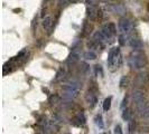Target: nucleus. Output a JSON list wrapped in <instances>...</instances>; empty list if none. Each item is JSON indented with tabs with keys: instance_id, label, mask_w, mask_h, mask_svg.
I'll return each mask as SVG.
<instances>
[{
	"instance_id": "0eeeda50",
	"label": "nucleus",
	"mask_w": 149,
	"mask_h": 134,
	"mask_svg": "<svg viewBox=\"0 0 149 134\" xmlns=\"http://www.w3.org/2000/svg\"><path fill=\"white\" fill-rule=\"evenodd\" d=\"M132 99L136 104H139L141 102H145L146 98H145V93L140 90V89H134L132 92Z\"/></svg>"
},
{
	"instance_id": "a878e982",
	"label": "nucleus",
	"mask_w": 149,
	"mask_h": 134,
	"mask_svg": "<svg viewBox=\"0 0 149 134\" xmlns=\"http://www.w3.org/2000/svg\"><path fill=\"white\" fill-rule=\"evenodd\" d=\"M134 121H132V119H130V121H129V131H130V132H132V131H134Z\"/></svg>"
},
{
	"instance_id": "f3484780",
	"label": "nucleus",
	"mask_w": 149,
	"mask_h": 134,
	"mask_svg": "<svg viewBox=\"0 0 149 134\" xmlns=\"http://www.w3.org/2000/svg\"><path fill=\"white\" fill-rule=\"evenodd\" d=\"M111 102H112L111 96L107 97L104 99V102H103V110H104V111H109V110H110V107H111Z\"/></svg>"
},
{
	"instance_id": "c756f323",
	"label": "nucleus",
	"mask_w": 149,
	"mask_h": 134,
	"mask_svg": "<svg viewBox=\"0 0 149 134\" xmlns=\"http://www.w3.org/2000/svg\"><path fill=\"white\" fill-rule=\"evenodd\" d=\"M101 134H107V133H101Z\"/></svg>"
},
{
	"instance_id": "412c9836",
	"label": "nucleus",
	"mask_w": 149,
	"mask_h": 134,
	"mask_svg": "<svg viewBox=\"0 0 149 134\" xmlns=\"http://www.w3.org/2000/svg\"><path fill=\"white\" fill-rule=\"evenodd\" d=\"M127 40H128V36L127 35H122V34H120L119 36V44L121 46H125V45L127 44Z\"/></svg>"
},
{
	"instance_id": "7ed1b4c3",
	"label": "nucleus",
	"mask_w": 149,
	"mask_h": 134,
	"mask_svg": "<svg viewBox=\"0 0 149 134\" xmlns=\"http://www.w3.org/2000/svg\"><path fill=\"white\" fill-rule=\"evenodd\" d=\"M80 94V85L79 83H68L63 86V95L66 98L73 99L76 98Z\"/></svg>"
},
{
	"instance_id": "6ab92c4d",
	"label": "nucleus",
	"mask_w": 149,
	"mask_h": 134,
	"mask_svg": "<svg viewBox=\"0 0 149 134\" xmlns=\"http://www.w3.org/2000/svg\"><path fill=\"white\" fill-rule=\"evenodd\" d=\"M79 0H61L60 1V5L61 7H67L70 5H73L75 2H77Z\"/></svg>"
},
{
	"instance_id": "20e7f679",
	"label": "nucleus",
	"mask_w": 149,
	"mask_h": 134,
	"mask_svg": "<svg viewBox=\"0 0 149 134\" xmlns=\"http://www.w3.org/2000/svg\"><path fill=\"white\" fill-rule=\"evenodd\" d=\"M118 29H119L120 34L128 36L134 31V25L130 21V19L122 17V18H120L119 22H118Z\"/></svg>"
},
{
	"instance_id": "4468645a",
	"label": "nucleus",
	"mask_w": 149,
	"mask_h": 134,
	"mask_svg": "<svg viewBox=\"0 0 149 134\" xmlns=\"http://www.w3.org/2000/svg\"><path fill=\"white\" fill-rule=\"evenodd\" d=\"M91 30H92V25L88 21H84V23H83V29H82L83 36L90 35V34H91Z\"/></svg>"
},
{
	"instance_id": "6e6552de",
	"label": "nucleus",
	"mask_w": 149,
	"mask_h": 134,
	"mask_svg": "<svg viewBox=\"0 0 149 134\" xmlns=\"http://www.w3.org/2000/svg\"><path fill=\"white\" fill-rule=\"evenodd\" d=\"M129 45H130V47L134 50H141L142 48H143V44H142V41L139 38H130Z\"/></svg>"
},
{
	"instance_id": "f03ea898",
	"label": "nucleus",
	"mask_w": 149,
	"mask_h": 134,
	"mask_svg": "<svg viewBox=\"0 0 149 134\" xmlns=\"http://www.w3.org/2000/svg\"><path fill=\"white\" fill-rule=\"evenodd\" d=\"M122 63V56L119 47H112L108 55V66L111 70L118 69Z\"/></svg>"
},
{
	"instance_id": "39448f33",
	"label": "nucleus",
	"mask_w": 149,
	"mask_h": 134,
	"mask_svg": "<svg viewBox=\"0 0 149 134\" xmlns=\"http://www.w3.org/2000/svg\"><path fill=\"white\" fill-rule=\"evenodd\" d=\"M109 11L114 14V15L118 16H125L126 15V8L123 5H120V3H112V5H109Z\"/></svg>"
},
{
	"instance_id": "c85d7f7f",
	"label": "nucleus",
	"mask_w": 149,
	"mask_h": 134,
	"mask_svg": "<svg viewBox=\"0 0 149 134\" xmlns=\"http://www.w3.org/2000/svg\"><path fill=\"white\" fill-rule=\"evenodd\" d=\"M90 1H94V0H90Z\"/></svg>"
},
{
	"instance_id": "ddd939ff",
	"label": "nucleus",
	"mask_w": 149,
	"mask_h": 134,
	"mask_svg": "<svg viewBox=\"0 0 149 134\" xmlns=\"http://www.w3.org/2000/svg\"><path fill=\"white\" fill-rule=\"evenodd\" d=\"M73 123H74L75 125H77V126H82L85 124V117H84V115L83 114H79V115H76L73 119Z\"/></svg>"
},
{
	"instance_id": "1a4fd4ad",
	"label": "nucleus",
	"mask_w": 149,
	"mask_h": 134,
	"mask_svg": "<svg viewBox=\"0 0 149 134\" xmlns=\"http://www.w3.org/2000/svg\"><path fill=\"white\" fill-rule=\"evenodd\" d=\"M85 101H86V103L90 105V107H93V106H95L97 104V96H95V94L92 92V90H89L88 93H86V95H85Z\"/></svg>"
},
{
	"instance_id": "2eb2a0df",
	"label": "nucleus",
	"mask_w": 149,
	"mask_h": 134,
	"mask_svg": "<svg viewBox=\"0 0 149 134\" xmlns=\"http://www.w3.org/2000/svg\"><path fill=\"white\" fill-rule=\"evenodd\" d=\"M83 57H84L86 60H94L95 58H97V54H95L94 52H92V50H89V52H84Z\"/></svg>"
},
{
	"instance_id": "9d476101",
	"label": "nucleus",
	"mask_w": 149,
	"mask_h": 134,
	"mask_svg": "<svg viewBox=\"0 0 149 134\" xmlns=\"http://www.w3.org/2000/svg\"><path fill=\"white\" fill-rule=\"evenodd\" d=\"M43 27L46 31H48V34H51L54 27V21H53L52 17H45L43 20Z\"/></svg>"
},
{
	"instance_id": "5701e85b",
	"label": "nucleus",
	"mask_w": 149,
	"mask_h": 134,
	"mask_svg": "<svg viewBox=\"0 0 149 134\" xmlns=\"http://www.w3.org/2000/svg\"><path fill=\"white\" fill-rule=\"evenodd\" d=\"M60 101V97L57 96V95H52V96L49 97V102L52 103V104H55V103H57Z\"/></svg>"
},
{
	"instance_id": "4be33fe9",
	"label": "nucleus",
	"mask_w": 149,
	"mask_h": 134,
	"mask_svg": "<svg viewBox=\"0 0 149 134\" xmlns=\"http://www.w3.org/2000/svg\"><path fill=\"white\" fill-rule=\"evenodd\" d=\"M128 84V77L127 76H122V78H121V81H120V86L121 87H126Z\"/></svg>"
},
{
	"instance_id": "423d86ee",
	"label": "nucleus",
	"mask_w": 149,
	"mask_h": 134,
	"mask_svg": "<svg viewBox=\"0 0 149 134\" xmlns=\"http://www.w3.org/2000/svg\"><path fill=\"white\" fill-rule=\"evenodd\" d=\"M80 57H81V54L79 52V48H74L72 52L70 54V56H68V58H67L66 63L68 65H73L75 63H77L79 60H80Z\"/></svg>"
},
{
	"instance_id": "bb28decb",
	"label": "nucleus",
	"mask_w": 149,
	"mask_h": 134,
	"mask_svg": "<svg viewBox=\"0 0 149 134\" xmlns=\"http://www.w3.org/2000/svg\"><path fill=\"white\" fill-rule=\"evenodd\" d=\"M35 28H37V18H35L33 20V23H31V29L35 30Z\"/></svg>"
},
{
	"instance_id": "b1692460",
	"label": "nucleus",
	"mask_w": 149,
	"mask_h": 134,
	"mask_svg": "<svg viewBox=\"0 0 149 134\" xmlns=\"http://www.w3.org/2000/svg\"><path fill=\"white\" fill-rule=\"evenodd\" d=\"M114 134H122V128L119 124L116 125V127H114Z\"/></svg>"
},
{
	"instance_id": "cd10ccee",
	"label": "nucleus",
	"mask_w": 149,
	"mask_h": 134,
	"mask_svg": "<svg viewBox=\"0 0 149 134\" xmlns=\"http://www.w3.org/2000/svg\"><path fill=\"white\" fill-rule=\"evenodd\" d=\"M127 102H128V98L125 97L123 101H122V104H121V108H122V110H125V106H127Z\"/></svg>"
},
{
	"instance_id": "393cba45",
	"label": "nucleus",
	"mask_w": 149,
	"mask_h": 134,
	"mask_svg": "<svg viewBox=\"0 0 149 134\" xmlns=\"http://www.w3.org/2000/svg\"><path fill=\"white\" fill-rule=\"evenodd\" d=\"M94 68H95V72H97V75H99V73L101 74V76L103 75V73H102V68H101V66H100V65H95V66H94ZM99 76H100V75H99Z\"/></svg>"
},
{
	"instance_id": "dca6fc26",
	"label": "nucleus",
	"mask_w": 149,
	"mask_h": 134,
	"mask_svg": "<svg viewBox=\"0 0 149 134\" xmlns=\"http://www.w3.org/2000/svg\"><path fill=\"white\" fill-rule=\"evenodd\" d=\"M147 73H142V74H140L138 77H137V83L138 84H140V85H143L145 83L147 82V79H148V77H147Z\"/></svg>"
},
{
	"instance_id": "f257e3e1",
	"label": "nucleus",
	"mask_w": 149,
	"mask_h": 134,
	"mask_svg": "<svg viewBox=\"0 0 149 134\" xmlns=\"http://www.w3.org/2000/svg\"><path fill=\"white\" fill-rule=\"evenodd\" d=\"M128 66L132 70H140L147 65V58L141 50H134L128 57Z\"/></svg>"
},
{
	"instance_id": "f8f14e48",
	"label": "nucleus",
	"mask_w": 149,
	"mask_h": 134,
	"mask_svg": "<svg viewBox=\"0 0 149 134\" xmlns=\"http://www.w3.org/2000/svg\"><path fill=\"white\" fill-rule=\"evenodd\" d=\"M65 75H66V69H65L64 67H61L60 69L57 70V73H56L55 82H61V81H63L64 77H65Z\"/></svg>"
},
{
	"instance_id": "9b49d317",
	"label": "nucleus",
	"mask_w": 149,
	"mask_h": 134,
	"mask_svg": "<svg viewBox=\"0 0 149 134\" xmlns=\"http://www.w3.org/2000/svg\"><path fill=\"white\" fill-rule=\"evenodd\" d=\"M86 15L89 17L91 20H93V19H95L97 16V9L94 8V6L92 5V1H90V5H88V7H86Z\"/></svg>"
},
{
	"instance_id": "a211bd4d",
	"label": "nucleus",
	"mask_w": 149,
	"mask_h": 134,
	"mask_svg": "<svg viewBox=\"0 0 149 134\" xmlns=\"http://www.w3.org/2000/svg\"><path fill=\"white\" fill-rule=\"evenodd\" d=\"M94 123L97 124V126H99L100 128H103V119H102V116L100 114H97V116L94 117Z\"/></svg>"
},
{
	"instance_id": "aec40b11",
	"label": "nucleus",
	"mask_w": 149,
	"mask_h": 134,
	"mask_svg": "<svg viewBox=\"0 0 149 134\" xmlns=\"http://www.w3.org/2000/svg\"><path fill=\"white\" fill-rule=\"evenodd\" d=\"M130 114H131V112H130L129 108L123 110V112H122V119H125V121H130Z\"/></svg>"
}]
</instances>
